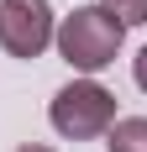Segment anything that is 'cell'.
Segmentation results:
<instances>
[{
    "mask_svg": "<svg viewBox=\"0 0 147 152\" xmlns=\"http://www.w3.org/2000/svg\"><path fill=\"white\" fill-rule=\"evenodd\" d=\"M53 42H58V53H63L68 68H79V74H100L105 63H116L121 42H126V26H121L105 5H79L74 16L58 21Z\"/></svg>",
    "mask_w": 147,
    "mask_h": 152,
    "instance_id": "1",
    "label": "cell"
},
{
    "mask_svg": "<svg viewBox=\"0 0 147 152\" xmlns=\"http://www.w3.org/2000/svg\"><path fill=\"white\" fill-rule=\"evenodd\" d=\"M47 121H53L58 137L89 142V137H105L121 115H116V94L105 89V84H95V79H74V84H63V89L53 94Z\"/></svg>",
    "mask_w": 147,
    "mask_h": 152,
    "instance_id": "2",
    "label": "cell"
},
{
    "mask_svg": "<svg viewBox=\"0 0 147 152\" xmlns=\"http://www.w3.org/2000/svg\"><path fill=\"white\" fill-rule=\"evenodd\" d=\"M53 31L58 26L47 0H0V47L11 58H42Z\"/></svg>",
    "mask_w": 147,
    "mask_h": 152,
    "instance_id": "3",
    "label": "cell"
},
{
    "mask_svg": "<svg viewBox=\"0 0 147 152\" xmlns=\"http://www.w3.org/2000/svg\"><path fill=\"white\" fill-rule=\"evenodd\" d=\"M105 152H147V115H121L105 131Z\"/></svg>",
    "mask_w": 147,
    "mask_h": 152,
    "instance_id": "4",
    "label": "cell"
},
{
    "mask_svg": "<svg viewBox=\"0 0 147 152\" xmlns=\"http://www.w3.org/2000/svg\"><path fill=\"white\" fill-rule=\"evenodd\" d=\"M100 5L116 16L121 26H142V21H147V0H100Z\"/></svg>",
    "mask_w": 147,
    "mask_h": 152,
    "instance_id": "5",
    "label": "cell"
},
{
    "mask_svg": "<svg viewBox=\"0 0 147 152\" xmlns=\"http://www.w3.org/2000/svg\"><path fill=\"white\" fill-rule=\"evenodd\" d=\"M132 79H137V84H142V89H147V47H142V53H137V63H132Z\"/></svg>",
    "mask_w": 147,
    "mask_h": 152,
    "instance_id": "6",
    "label": "cell"
},
{
    "mask_svg": "<svg viewBox=\"0 0 147 152\" xmlns=\"http://www.w3.org/2000/svg\"><path fill=\"white\" fill-rule=\"evenodd\" d=\"M16 152H53V147H42V142H21Z\"/></svg>",
    "mask_w": 147,
    "mask_h": 152,
    "instance_id": "7",
    "label": "cell"
}]
</instances>
